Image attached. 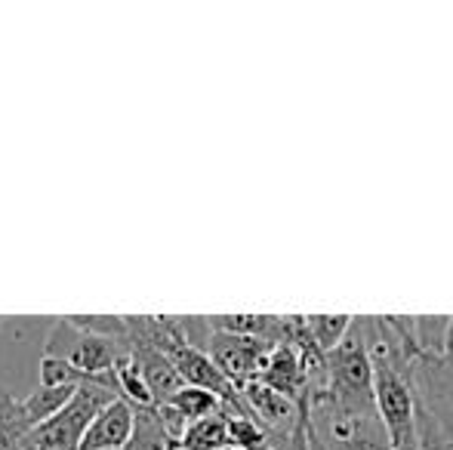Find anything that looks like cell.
<instances>
[{
  "label": "cell",
  "instance_id": "1",
  "mask_svg": "<svg viewBox=\"0 0 453 450\" xmlns=\"http://www.w3.org/2000/svg\"><path fill=\"white\" fill-rule=\"evenodd\" d=\"M118 398V389L105 383H90L81 385L74 392V398L59 410L56 416H50L47 423L35 426L22 439V450H78L81 439H84L87 426L93 423V416L105 408L108 401Z\"/></svg>",
  "mask_w": 453,
  "mask_h": 450
},
{
  "label": "cell",
  "instance_id": "2",
  "mask_svg": "<svg viewBox=\"0 0 453 450\" xmlns=\"http://www.w3.org/2000/svg\"><path fill=\"white\" fill-rule=\"evenodd\" d=\"M124 352H127L124 342L90 337V333L74 331V327L68 324V318H56L53 333H50V339H47V352L43 355L68 361V364L78 367L84 377L111 379L114 383V367H118Z\"/></svg>",
  "mask_w": 453,
  "mask_h": 450
},
{
  "label": "cell",
  "instance_id": "3",
  "mask_svg": "<svg viewBox=\"0 0 453 450\" xmlns=\"http://www.w3.org/2000/svg\"><path fill=\"white\" fill-rule=\"evenodd\" d=\"M241 398H244V408L250 410L257 426L265 432L272 450H284V445L290 441L293 429H296V423H299V404L278 395V392L265 389L263 383L244 385Z\"/></svg>",
  "mask_w": 453,
  "mask_h": 450
},
{
  "label": "cell",
  "instance_id": "4",
  "mask_svg": "<svg viewBox=\"0 0 453 450\" xmlns=\"http://www.w3.org/2000/svg\"><path fill=\"white\" fill-rule=\"evenodd\" d=\"M133 429H136V410L124 398H114L93 416L78 450H124L133 439Z\"/></svg>",
  "mask_w": 453,
  "mask_h": 450
},
{
  "label": "cell",
  "instance_id": "5",
  "mask_svg": "<svg viewBox=\"0 0 453 450\" xmlns=\"http://www.w3.org/2000/svg\"><path fill=\"white\" fill-rule=\"evenodd\" d=\"M265 389L278 392V395L290 398V401H303L305 398V367L303 358H299L296 346L290 342H278L272 346V352L265 355V364L259 370V379Z\"/></svg>",
  "mask_w": 453,
  "mask_h": 450
},
{
  "label": "cell",
  "instance_id": "6",
  "mask_svg": "<svg viewBox=\"0 0 453 450\" xmlns=\"http://www.w3.org/2000/svg\"><path fill=\"white\" fill-rule=\"evenodd\" d=\"M124 346H127V355L133 358V364H136L139 373H142L145 385H149L151 398H155V408L167 404L170 398L182 389V379L176 377V370L167 361V355L157 352V348H151V346H145V342H124Z\"/></svg>",
  "mask_w": 453,
  "mask_h": 450
},
{
  "label": "cell",
  "instance_id": "7",
  "mask_svg": "<svg viewBox=\"0 0 453 450\" xmlns=\"http://www.w3.org/2000/svg\"><path fill=\"white\" fill-rule=\"evenodd\" d=\"M74 385H59V389H47V385H37L31 395L19 398V410H22L25 423H28V432L41 423H47L50 416H56L68 401L74 398Z\"/></svg>",
  "mask_w": 453,
  "mask_h": 450
},
{
  "label": "cell",
  "instance_id": "8",
  "mask_svg": "<svg viewBox=\"0 0 453 450\" xmlns=\"http://www.w3.org/2000/svg\"><path fill=\"white\" fill-rule=\"evenodd\" d=\"M228 445V429H226V410L213 416H203L197 423H188L180 435V447L185 450H222Z\"/></svg>",
  "mask_w": 453,
  "mask_h": 450
},
{
  "label": "cell",
  "instance_id": "9",
  "mask_svg": "<svg viewBox=\"0 0 453 450\" xmlns=\"http://www.w3.org/2000/svg\"><path fill=\"white\" fill-rule=\"evenodd\" d=\"M161 408H170L185 423V426H188V423H197V420H203V416L219 414L222 401L216 395H210V392H203V389H191V385H182V389L176 392V395L170 398L167 404H161Z\"/></svg>",
  "mask_w": 453,
  "mask_h": 450
},
{
  "label": "cell",
  "instance_id": "10",
  "mask_svg": "<svg viewBox=\"0 0 453 450\" xmlns=\"http://www.w3.org/2000/svg\"><path fill=\"white\" fill-rule=\"evenodd\" d=\"M352 318L355 315H303V324H305L309 339L327 355L346 339L349 327H352Z\"/></svg>",
  "mask_w": 453,
  "mask_h": 450
},
{
  "label": "cell",
  "instance_id": "11",
  "mask_svg": "<svg viewBox=\"0 0 453 450\" xmlns=\"http://www.w3.org/2000/svg\"><path fill=\"white\" fill-rule=\"evenodd\" d=\"M25 435H28V423L19 410V398H12L0 385V450H22Z\"/></svg>",
  "mask_w": 453,
  "mask_h": 450
},
{
  "label": "cell",
  "instance_id": "12",
  "mask_svg": "<svg viewBox=\"0 0 453 450\" xmlns=\"http://www.w3.org/2000/svg\"><path fill=\"white\" fill-rule=\"evenodd\" d=\"M68 324L81 333H90V337L102 339H127V318L120 315H68Z\"/></svg>",
  "mask_w": 453,
  "mask_h": 450
},
{
  "label": "cell",
  "instance_id": "13",
  "mask_svg": "<svg viewBox=\"0 0 453 450\" xmlns=\"http://www.w3.org/2000/svg\"><path fill=\"white\" fill-rule=\"evenodd\" d=\"M417 435H419V450H453V445H448L419 414H417Z\"/></svg>",
  "mask_w": 453,
  "mask_h": 450
},
{
  "label": "cell",
  "instance_id": "14",
  "mask_svg": "<svg viewBox=\"0 0 453 450\" xmlns=\"http://www.w3.org/2000/svg\"><path fill=\"white\" fill-rule=\"evenodd\" d=\"M222 450H241V447H232V445H226V447H222Z\"/></svg>",
  "mask_w": 453,
  "mask_h": 450
},
{
  "label": "cell",
  "instance_id": "15",
  "mask_svg": "<svg viewBox=\"0 0 453 450\" xmlns=\"http://www.w3.org/2000/svg\"><path fill=\"white\" fill-rule=\"evenodd\" d=\"M167 450H185V447H180V445H173V447H167Z\"/></svg>",
  "mask_w": 453,
  "mask_h": 450
},
{
  "label": "cell",
  "instance_id": "16",
  "mask_svg": "<svg viewBox=\"0 0 453 450\" xmlns=\"http://www.w3.org/2000/svg\"><path fill=\"white\" fill-rule=\"evenodd\" d=\"M0 321H4V318H0Z\"/></svg>",
  "mask_w": 453,
  "mask_h": 450
}]
</instances>
